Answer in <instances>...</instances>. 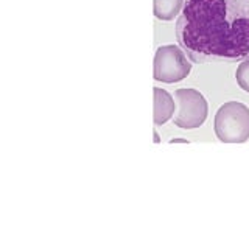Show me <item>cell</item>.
Instances as JSON below:
<instances>
[{
    "mask_svg": "<svg viewBox=\"0 0 249 235\" xmlns=\"http://www.w3.org/2000/svg\"><path fill=\"white\" fill-rule=\"evenodd\" d=\"M185 0H154L153 11L159 20L170 22L182 11Z\"/></svg>",
    "mask_w": 249,
    "mask_h": 235,
    "instance_id": "obj_6",
    "label": "cell"
},
{
    "mask_svg": "<svg viewBox=\"0 0 249 235\" xmlns=\"http://www.w3.org/2000/svg\"><path fill=\"white\" fill-rule=\"evenodd\" d=\"M154 125H165L175 114V98L167 90L154 88Z\"/></svg>",
    "mask_w": 249,
    "mask_h": 235,
    "instance_id": "obj_5",
    "label": "cell"
},
{
    "mask_svg": "<svg viewBox=\"0 0 249 235\" xmlns=\"http://www.w3.org/2000/svg\"><path fill=\"white\" fill-rule=\"evenodd\" d=\"M237 83L243 90L249 92V58H246L245 61H241V64L237 69Z\"/></svg>",
    "mask_w": 249,
    "mask_h": 235,
    "instance_id": "obj_7",
    "label": "cell"
},
{
    "mask_svg": "<svg viewBox=\"0 0 249 235\" xmlns=\"http://www.w3.org/2000/svg\"><path fill=\"white\" fill-rule=\"evenodd\" d=\"M178 103V114L175 125L182 129H196L202 127L207 119L209 106L204 95L196 89H178L175 92Z\"/></svg>",
    "mask_w": 249,
    "mask_h": 235,
    "instance_id": "obj_4",
    "label": "cell"
},
{
    "mask_svg": "<svg viewBox=\"0 0 249 235\" xmlns=\"http://www.w3.org/2000/svg\"><path fill=\"white\" fill-rule=\"evenodd\" d=\"M192 72V61L178 45H162L156 50L153 76L156 81L173 84L185 80Z\"/></svg>",
    "mask_w": 249,
    "mask_h": 235,
    "instance_id": "obj_3",
    "label": "cell"
},
{
    "mask_svg": "<svg viewBox=\"0 0 249 235\" xmlns=\"http://www.w3.org/2000/svg\"><path fill=\"white\" fill-rule=\"evenodd\" d=\"M153 139H154V144H159L160 142V137H159V132L158 131H153Z\"/></svg>",
    "mask_w": 249,
    "mask_h": 235,
    "instance_id": "obj_9",
    "label": "cell"
},
{
    "mask_svg": "<svg viewBox=\"0 0 249 235\" xmlns=\"http://www.w3.org/2000/svg\"><path fill=\"white\" fill-rule=\"evenodd\" d=\"M176 37L192 62L249 58V0H185Z\"/></svg>",
    "mask_w": 249,
    "mask_h": 235,
    "instance_id": "obj_1",
    "label": "cell"
},
{
    "mask_svg": "<svg viewBox=\"0 0 249 235\" xmlns=\"http://www.w3.org/2000/svg\"><path fill=\"white\" fill-rule=\"evenodd\" d=\"M170 144H189V140L187 139H171Z\"/></svg>",
    "mask_w": 249,
    "mask_h": 235,
    "instance_id": "obj_8",
    "label": "cell"
},
{
    "mask_svg": "<svg viewBox=\"0 0 249 235\" xmlns=\"http://www.w3.org/2000/svg\"><path fill=\"white\" fill-rule=\"evenodd\" d=\"M215 134L223 144H245L249 139V108L228 101L216 111Z\"/></svg>",
    "mask_w": 249,
    "mask_h": 235,
    "instance_id": "obj_2",
    "label": "cell"
}]
</instances>
